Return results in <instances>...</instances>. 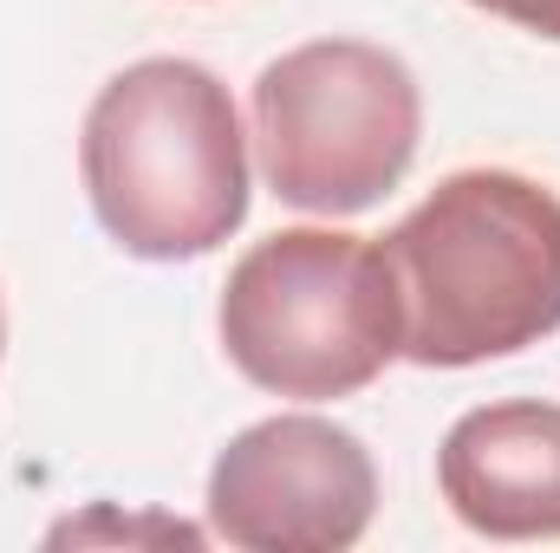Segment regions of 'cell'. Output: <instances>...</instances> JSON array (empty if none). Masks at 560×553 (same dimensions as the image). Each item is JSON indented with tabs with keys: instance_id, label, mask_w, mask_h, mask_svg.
I'll use <instances>...</instances> for the list:
<instances>
[{
	"instance_id": "cell-1",
	"label": "cell",
	"mask_w": 560,
	"mask_h": 553,
	"mask_svg": "<svg viewBox=\"0 0 560 553\" xmlns=\"http://www.w3.org/2000/svg\"><path fill=\"white\" fill-rule=\"evenodd\" d=\"M378 248L405 306V358L423 372L515 358L560 332V196L535 176L456 169Z\"/></svg>"
},
{
	"instance_id": "cell-2",
	"label": "cell",
	"mask_w": 560,
	"mask_h": 553,
	"mask_svg": "<svg viewBox=\"0 0 560 553\" xmlns=\"http://www.w3.org/2000/svg\"><path fill=\"white\" fill-rule=\"evenodd\" d=\"M92 215L138 261L215 255L248 222V138L229 85L196 59H138L85 111Z\"/></svg>"
},
{
	"instance_id": "cell-3",
	"label": "cell",
	"mask_w": 560,
	"mask_h": 553,
	"mask_svg": "<svg viewBox=\"0 0 560 553\" xmlns=\"http://www.w3.org/2000/svg\"><path fill=\"white\" fill-rule=\"evenodd\" d=\"M222 352L275 398L326 404L365 391L405 358V306L378 242L339 228H280L222 286Z\"/></svg>"
},
{
	"instance_id": "cell-4",
	"label": "cell",
	"mask_w": 560,
	"mask_h": 553,
	"mask_svg": "<svg viewBox=\"0 0 560 553\" xmlns=\"http://www.w3.org/2000/svg\"><path fill=\"white\" fill-rule=\"evenodd\" d=\"M255 150L280 202L359 215L392 196L418 156L423 98L398 52L372 39H306L255 79Z\"/></svg>"
},
{
	"instance_id": "cell-5",
	"label": "cell",
	"mask_w": 560,
	"mask_h": 553,
	"mask_svg": "<svg viewBox=\"0 0 560 553\" xmlns=\"http://www.w3.org/2000/svg\"><path fill=\"white\" fill-rule=\"evenodd\" d=\"M378 515L372 449L326 416L248 423L209 469V534L248 553H346Z\"/></svg>"
},
{
	"instance_id": "cell-6",
	"label": "cell",
	"mask_w": 560,
	"mask_h": 553,
	"mask_svg": "<svg viewBox=\"0 0 560 553\" xmlns=\"http://www.w3.org/2000/svg\"><path fill=\"white\" fill-rule=\"evenodd\" d=\"M436 489L469 534L560 541V404L509 398L463 411L436 449Z\"/></svg>"
},
{
	"instance_id": "cell-7",
	"label": "cell",
	"mask_w": 560,
	"mask_h": 553,
	"mask_svg": "<svg viewBox=\"0 0 560 553\" xmlns=\"http://www.w3.org/2000/svg\"><path fill=\"white\" fill-rule=\"evenodd\" d=\"M469 7H482V13H495V20H509L522 33L560 39V0H469Z\"/></svg>"
},
{
	"instance_id": "cell-8",
	"label": "cell",
	"mask_w": 560,
	"mask_h": 553,
	"mask_svg": "<svg viewBox=\"0 0 560 553\" xmlns=\"http://www.w3.org/2000/svg\"><path fill=\"white\" fill-rule=\"evenodd\" d=\"M0 352H7V313H0Z\"/></svg>"
}]
</instances>
